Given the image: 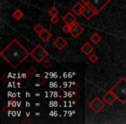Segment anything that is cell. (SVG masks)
I'll return each instance as SVG.
<instances>
[{"label": "cell", "instance_id": "1", "mask_svg": "<svg viewBox=\"0 0 126 124\" xmlns=\"http://www.w3.org/2000/svg\"><path fill=\"white\" fill-rule=\"evenodd\" d=\"M30 55V53L16 39L11 42L0 53V56L14 68L19 67Z\"/></svg>", "mask_w": 126, "mask_h": 124}, {"label": "cell", "instance_id": "2", "mask_svg": "<svg viewBox=\"0 0 126 124\" xmlns=\"http://www.w3.org/2000/svg\"><path fill=\"white\" fill-rule=\"evenodd\" d=\"M116 96L117 100L122 103H126V79L121 78L110 90Z\"/></svg>", "mask_w": 126, "mask_h": 124}, {"label": "cell", "instance_id": "3", "mask_svg": "<svg viewBox=\"0 0 126 124\" xmlns=\"http://www.w3.org/2000/svg\"><path fill=\"white\" fill-rule=\"evenodd\" d=\"M30 56H32V58L37 63H42L46 59V57L48 56V52L43 47H42V45H37L30 52Z\"/></svg>", "mask_w": 126, "mask_h": 124}, {"label": "cell", "instance_id": "4", "mask_svg": "<svg viewBox=\"0 0 126 124\" xmlns=\"http://www.w3.org/2000/svg\"><path fill=\"white\" fill-rule=\"evenodd\" d=\"M110 2V0H82L83 4L91 6L98 14L106 7Z\"/></svg>", "mask_w": 126, "mask_h": 124}, {"label": "cell", "instance_id": "5", "mask_svg": "<svg viewBox=\"0 0 126 124\" xmlns=\"http://www.w3.org/2000/svg\"><path fill=\"white\" fill-rule=\"evenodd\" d=\"M105 101L103 102L99 97H95L94 99L89 103V107H90V109H92V110L94 111V113L98 114L102 111V110H103L104 108H105Z\"/></svg>", "mask_w": 126, "mask_h": 124}, {"label": "cell", "instance_id": "6", "mask_svg": "<svg viewBox=\"0 0 126 124\" xmlns=\"http://www.w3.org/2000/svg\"><path fill=\"white\" fill-rule=\"evenodd\" d=\"M84 32V28L83 27H81L79 23H74V24L71 25V30H70V34L73 35L74 38H78L81 34Z\"/></svg>", "mask_w": 126, "mask_h": 124}, {"label": "cell", "instance_id": "7", "mask_svg": "<svg viewBox=\"0 0 126 124\" xmlns=\"http://www.w3.org/2000/svg\"><path fill=\"white\" fill-rule=\"evenodd\" d=\"M82 15L86 20H90L93 16H94L95 15H98V13H97L91 6L87 5V4H85V10H84V11H83Z\"/></svg>", "mask_w": 126, "mask_h": 124}, {"label": "cell", "instance_id": "8", "mask_svg": "<svg viewBox=\"0 0 126 124\" xmlns=\"http://www.w3.org/2000/svg\"><path fill=\"white\" fill-rule=\"evenodd\" d=\"M53 45H54V47H55L56 49H58L59 51H61L62 49L65 48V47L67 45V42L65 39L62 38L61 36H60L53 42Z\"/></svg>", "mask_w": 126, "mask_h": 124}, {"label": "cell", "instance_id": "9", "mask_svg": "<svg viewBox=\"0 0 126 124\" xmlns=\"http://www.w3.org/2000/svg\"><path fill=\"white\" fill-rule=\"evenodd\" d=\"M103 99H104V101H105V103H107V104L112 105L114 102L117 100V97H116V96L111 92V91H109L108 92H106L105 95H104Z\"/></svg>", "mask_w": 126, "mask_h": 124}, {"label": "cell", "instance_id": "10", "mask_svg": "<svg viewBox=\"0 0 126 124\" xmlns=\"http://www.w3.org/2000/svg\"><path fill=\"white\" fill-rule=\"evenodd\" d=\"M62 20L66 24H68V25H73L77 23L75 16L73 15V13H71V12L67 13V14L65 15V16L62 18Z\"/></svg>", "mask_w": 126, "mask_h": 124}, {"label": "cell", "instance_id": "11", "mask_svg": "<svg viewBox=\"0 0 126 124\" xmlns=\"http://www.w3.org/2000/svg\"><path fill=\"white\" fill-rule=\"evenodd\" d=\"M85 10V4L81 2H79L72 8V11L76 16H82L83 11Z\"/></svg>", "mask_w": 126, "mask_h": 124}, {"label": "cell", "instance_id": "12", "mask_svg": "<svg viewBox=\"0 0 126 124\" xmlns=\"http://www.w3.org/2000/svg\"><path fill=\"white\" fill-rule=\"evenodd\" d=\"M80 50H81V52L84 53L86 55L89 56L90 54H91L93 52L94 48H93V47L91 45V44L88 43V42H86V43H85L84 45H83L82 47H80Z\"/></svg>", "mask_w": 126, "mask_h": 124}, {"label": "cell", "instance_id": "13", "mask_svg": "<svg viewBox=\"0 0 126 124\" xmlns=\"http://www.w3.org/2000/svg\"><path fill=\"white\" fill-rule=\"evenodd\" d=\"M39 38H40L42 41L46 43V42H47L51 38H52V35H51V33L48 31V30L44 29V31L42 32V33L39 35Z\"/></svg>", "mask_w": 126, "mask_h": 124}, {"label": "cell", "instance_id": "14", "mask_svg": "<svg viewBox=\"0 0 126 124\" xmlns=\"http://www.w3.org/2000/svg\"><path fill=\"white\" fill-rule=\"evenodd\" d=\"M23 11H22L21 10H19V9L16 10V11H15L14 12H13V14H12V17L14 18L16 21H20V20L23 18Z\"/></svg>", "mask_w": 126, "mask_h": 124}, {"label": "cell", "instance_id": "15", "mask_svg": "<svg viewBox=\"0 0 126 124\" xmlns=\"http://www.w3.org/2000/svg\"><path fill=\"white\" fill-rule=\"evenodd\" d=\"M90 40H91V41L93 42V44L97 45L98 43H99L100 41L102 40V38L98 33H94V34H93V35H92L91 37H90Z\"/></svg>", "mask_w": 126, "mask_h": 124}, {"label": "cell", "instance_id": "16", "mask_svg": "<svg viewBox=\"0 0 126 124\" xmlns=\"http://www.w3.org/2000/svg\"><path fill=\"white\" fill-rule=\"evenodd\" d=\"M44 29H45V28H44L43 26H42V24H40V23H38V24H36L34 27V30H35V33H37L38 35H40L42 32H43Z\"/></svg>", "mask_w": 126, "mask_h": 124}, {"label": "cell", "instance_id": "17", "mask_svg": "<svg viewBox=\"0 0 126 124\" xmlns=\"http://www.w3.org/2000/svg\"><path fill=\"white\" fill-rule=\"evenodd\" d=\"M48 14L50 15L51 16H58V15H59V11H58V10L56 9L55 7H53V8H51V9L48 11Z\"/></svg>", "mask_w": 126, "mask_h": 124}, {"label": "cell", "instance_id": "18", "mask_svg": "<svg viewBox=\"0 0 126 124\" xmlns=\"http://www.w3.org/2000/svg\"><path fill=\"white\" fill-rule=\"evenodd\" d=\"M89 60L91 61L92 63H96L97 61L98 60V57L96 54H91V55H89Z\"/></svg>", "mask_w": 126, "mask_h": 124}, {"label": "cell", "instance_id": "19", "mask_svg": "<svg viewBox=\"0 0 126 124\" xmlns=\"http://www.w3.org/2000/svg\"><path fill=\"white\" fill-rule=\"evenodd\" d=\"M62 30H63V32H65L66 34L70 33V30H71V25L66 24V23H65V26H63V27H62Z\"/></svg>", "mask_w": 126, "mask_h": 124}, {"label": "cell", "instance_id": "20", "mask_svg": "<svg viewBox=\"0 0 126 124\" xmlns=\"http://www.w3.org/2000/svg\"><path fill=\"white\" fill-rule=\"evenodd\" d=\"M50 21H51V23H54V24H55V23H57L58 22L60 21V18L58 17V16H52V17H51V19H50Z\"/></svg>", "mask_w": 126, "mask_h": 124}, {"label": "cell", "instance_id": "21", "mask_svg": "<svg viewBox=\"0 0 126 124\" xmlns=\"http://www.w3.org/2000/svg\"><path fill=\"white\" fill-rule=\"evenodd\" d=\"M42 64H43V67H45L46 69H48L49 67H50V66H51L50 61H48V60H45Z\"/></svg>", "mask_w": 126, "mask_h": 124}, {"label": "cell", "instance_id": "22", "mask_svg": "<svg viewBox=\"0 0 126 124\" xmlns=\"http://www.w3.org/2000/svg\"><path fill=\"white\" fill-rule=\"evenodd\" d=\"M25 122H28V123H30V122L29 120H26V121H24V122H23V123H25Z\"/></svg>", "mask_w": 126, "mask_h": 124}, {"label": "cell", "instance_id": "23", "mask_svg": "<svg viewBox=\"0 0 126 124\" xmlns=\"http://www.w3.org/2000/svg\"><path fill=\"white\" fill-rule=\"evenodd\" d=\"M125 7H126V5H125Z\"/></svg>", "mask_w": 126, "mask_h": 124}]
</instances>
